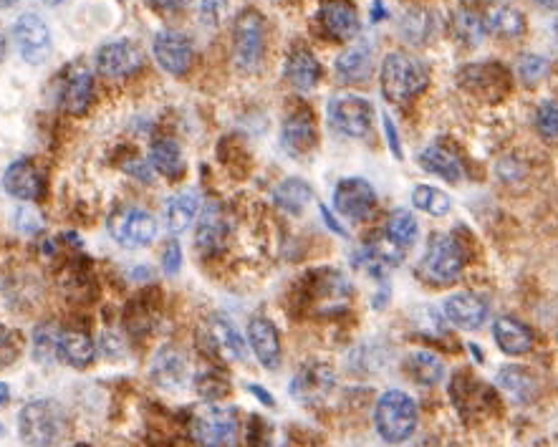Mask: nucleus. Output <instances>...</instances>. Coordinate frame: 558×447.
I'll list each match as a JSON object with an SVG mask.
<instances>
[{
  "label": "nucleus",
  "mask_w": 558,
  "mask_h": 447,
  "mask_svg": "<svg viewBox=\"0 0 558 447\" xmlns=\"http://www.w3.org/2000/svg\"><path fill=\"white\" fill-rule=\"evenodd\" d=\"M430 81L425 64L404 51H392L382 61V94L387 102L402 104L422 94Z\"/></svg>",
  "instance_id": "obj_1"
},
{
  "label": "nucleus",
  "mask_w": 558,
  "mask_h": 447,
  "mask_svg": "<svg viewBox=\"0 0 558 447\" xmlns=\"http://www.w3.org/2000/svg\"><path fill=\"white\" fill-rule=\"evenodd\" d=\"M374 425L382 440L404 442L410 440L417 427V405L402 389H389L374 407Z\"/></svg>",
  "instance_id": "obj_2"
},
{
  "label": "nucleus",
  "mask_w": 558,
  "mask_h": 447,
  "mask_svg": "<svg viewBox=\"0 0 558 447\" xmlns=\"http://www.w3.org/2000/svg\"><path fill=\"white\" fill-rule=\"evenodd\" d=\"M64 410L54 400H33L18 415V432L28 445H51L64 435Z\"/></svg>",
  "instance_id": "obj_3"
},
{
  "label": "nucleus",
  "mask_w": 558,
  "mask_h": 447,
  "mask_svg": "<svg viewBox=\"0 0 558 447\" xmlns=\"http://www.w3.org/2000/svg\"><path fill=\"white\" fill-rule=\"evenodd\" d=\"M465 253L463 245L447 233H435L427 243V251L422 256V276L437 286H447L463 273Z\"/></svg>",
  "instance_id": "obj_4"
},
{
  "label": "nucleus",
  "mask_w": 558,
  "mask_h": 447,
  "mask_svg": "<svg viewBox=\"0 0 558 447\" xmlns=\"http://www.w3.org/2000/svg\"><path fill=\"white\" fill-rule=\"evenodd\" d=\"M266 51V26L263 16L253 8L243 11L233 28V59L240 71H256Z\"/></svg>",
  "instance_id": "obj_5"
},
{
  "label": "nucleus",
  "mask_w": 558,
  "mask_h": 447,
  "mask_svg": "<svg viewBox=\"0 0 558 447\" xmlns=\"http://www.w3.org/2000/svg\"><path fill=\"white\" fill-rule=\"evenodd\" d=\"M329 122L344 137H367L372 132L374 107L357 94H339L329 102Z\"/></svg>",
  "instance_id": "obj_6"
},
{
  "label": "nucleus",
  "mask_w": 558,
  "mask_h": 447,
  "mask_svg": "<svg viewBox=\"0 0 558 447\" xmlns=\"http://www.w3.org/2000/svg\"><path fill=\"white\" fill-rule=\"evenodd\" d=\"M202 352H208L213 359L225 362H245L248 359V344L235 329V324L225 316H213L200 331Z\"/></svg>",
  "instance_id": "obj_7"
},
{
  "label": "nucleus",
  "mask_w": 558,
  "mask_h": 447,
  "mask_svg": "<svg viewBox=\"0 0 558 447\" xmlns=\"http://www.w3.org/2000/svg\"><path fill=\"white\" fill-rule=\"evenodd\" d=\"M334 208L346 220L359 223V220H367L377 208V192L362 177H344L334 190Z\"/></svg>",
  "instance_id": "obj_8"
},
{
  "label": "nucleus",
  "mask_w": 558,
  "mask_h": 447,
  "mask_svg": "<svg viewBox=\"0 0 558 447\" xmlns=\"http://www.w3.org/2000/svg\"><path fill=\"white\" fill-rule=\"evenodd\" d=\"M13 38H16L18 54L28 64L38 66L51 56V31L36 13H23L18 18L16 26H13Z\"/></svg>",
  "instance_id": "obj_9"
},
{
  "label": "nucleus",
  "mask_w": 558,
  "mask_h": 447,
  "mask_svg": "<svg viewBox=\"0 0 558 447\" xmlns=\"http://www.w3.org/2000/svg\"><path fill=\"white\" fill-rule=\"evenodd\" d=\"M109 230L127 248H144L157 238V220L142 208H124L114 215Z\"/></svg>",
  "instance_id": "obj_10"
},
{
  "label": "nucleus",
  "mask_w": 558,
  "mask_h": 447,
  "mask_svg": "<svg viewBox=\"0 0 558 447\" xmlns=\"http://www.w3.org/2000/svg\"><path fill=\"white\" fill-rule=\"evenodd\" d=\"M238 432V420L235 412L230 407H205L202 412H197L192 420V437L202 445H225V442L235 440Z\"/></svg>",
  "instance_id": "obj_11"
},
{
  "label": "nucleus",
  "mask_w": 558,
  "mask_h": 447,
  "mask_svg": "<svg viewBox=\"0 0 558 447\" xmlns=\"http://www.w3.org/2000/svg\"><path fill=\"white\" fill-rule=\"evenodd\" d=\"M334 384L336 377L329 364L309 362L303 364L296 372V377L291 379V394L298 402H303V405H319L321 400L329 397Z\"/></svg>",
  "instance_id": "obj_12"
},
{
  "label": "nucleus",
  "mask_w": 558,
  "mask_h": 447,
  "mask_svg": "<svg viewBox=\"0 0 558 447\" xmlns=\"http://www.w3.org/2000/svg\"><path fill=\"white\" fill-rule=\"evenodd\" d=\"M152 51H155V59L167 74L182 76L190 71L192 59H195V48L192 41L180 31H162L155 36L152 43Z\"/></svg>",
  "instance_id": "obj_13"
},
{
  "label": "nucleus",
  "mask_w": 558,
  "mask_h": 447,
  "mask_svg": "<svg viewBox=\"0 0 558 447\" xmlns=\"http://www.w3.org/2000/svg\"><path fill=\"white\" fill-rule=\"evenodd\" d=\"M144 56L132 41H112L96 51V66L109 79H122V76H132L134 71L142 66Z\"/></svg>",
  "instance_id": "obj_14"
},
{
  "label": "nucleus",
  "mask_w": 558,
  "mask_h": 447,
  "mask_svg": "<svg viewBox=\"0 0 558 447\" xmlns=\"http://www.w3.org/2000/svg\"><path fill=\"white\" fill-rule=\"evenodd\" d=\"M316 139H319V132H316V119L314 114H311V109L306 107L293 109L281 129L283 149L296 157L309 155L311 149L316 147Z\"/></svg>",
  "instance_id": "obj_15"
},
{
  "label": "nucleus",
  "mask_w": 558,
  "mask_h": 447,
  "mask_svg": "<svg viewBox=\"0 0 558 447\" xmlns=\"http://www.w3.org/2000/svg\"><path fill=\"white\" fill-rule=\"evenodd\" d=\"M442 311H445V319L450 321L452 326H458V329L463 331L480 329L490 314L488 301L473 291L452 293V296L445 301V309Z\"/></svg>",
  "instance_id": "obj_16"
},
{
  "label": "nucleus",
  "mask_w": 558,
  "mask_h": 447,
  "mask_svg": "<svg viewBox=\"0 0 558 447\" xmlns=\"http://www.w3.org/2000/svg\"><path fill=\"white\" fill-rule=\"evenodd\" d=\"M319 18L334 41H351L359 33V13L351 0H321Z\"/></svg>",
  "instance_id": "obj_17"
},
{
  "label": "nucleus",
  "mask_w": 558,
  "mask_h": 447,
  "mask_svg": "<svg viewBox=\"0 0 558 447\" xmlns=\"http://www.w3.org/2000/svg\"><path fill=\"white\" fill-rule=\"evenodd\" d=\"M248 344L266 369L281 367V336L271 319L256 316L248 324Z\"/></svg>",
  "instance_id": "obj_18"
},
{
  "label": "nucleus",
  "mask_w": 558,
  "mask_h": 447,
  "mask_svg": "<svg viewBox=\"0 0 558 447\" xmlns=\"http://www.w3.org/2000/svg\"><path fill=\"white\" fill-rule=\"evenodd\" d=\"M3 187L16 200L33 203L43 195V172L31 160H16L3 175Z\"/></svg>",
  "instance_id": "obj_19"
},
{
  "label": "nucleus",
  "mask_w": 558,
  "mask_h": 447,
  "mask_svg": "<svg viewBox=\"0 0 558 447\" xmlns=\"http://www.w3.org/2000/svg\"><path fill=\"white\" fill-rule=\"evenodd\" d=\"M483 21L488 33L500 38H518L526 33V16L518 6L508 0H493L483 11Z\"/></svg>",
  "instance_id": "obj_20"
},
{
  "label": "nucleus",
  "mask_w": 558,
  "mask_h": 447,
  "mask_svg": "<svg viewBox=\"0 0 558 447\" xmlns=\"http://www.w3.org/2000/svg\"><path fill=\"white\" fill-rule=\"evenodd\" d=\"M372 46L369 43H351L336 59L334 71L341 84H364L372 76Z\"/></svg>",
  "instance_id": "obj_21"
},
{
  "label": "nucleus",
  "mask_w": 558,
  "mask_h": 447,
  "mask_svg": "<svg viewBox=\"0 0 558 447\" xmlns=\"http://www.w3.org/2000/svg\"><path fill=\"white\" fill-rule=\"evenodd\" d=\"M493 336L495 344L500 346V352L511 354V357L528 354L533 349V344H536L533 331L523 321L513 319V316H500L493 324Z\"/></svg>",
  "instance_id": "obj_22"
},
{
  "label": "nucleus",
  "mask_w": 558,
  "mask_h": 447,
  "mask_svg": "<svg viewBox=\"0 0 558 447\" xmlns=\"http://www.w3.org/2000/svg\"><path fill=\"white\" fill-rule=\"evenodd\" d=\"M91 96H94L91 71L84 66H74L61 86V109L69 114H84L91 104Z\"/></svg>",
  "instance_id": "obj_23"
},
{
  "label": "nucleus",
  "mask_w": 558,
  "mask_h": 447,
  "mask_svg": "<svg viewBox=\"0 0 558 447\" xmlns=\"http://www.w3.org/2000/svg\"><path fill=\"white\" fill-rule=\"evenodd\" d=\"M56 357L64 364H69V367L84 369L94 362L96 346L91 341V336L84 334V331H61L56 336Z\"/></svg>",
  "instance_id": "obj_24"
},
{
  "label": "nucleus",
  "mask_w": 558,
  "mask_h": 447,
  "mask_svg": "<svg viewBox=\"0 0 558 447\" xmlns=\"http://www.w3.org/2000/svg\"><path fill=\"white\" fill-rule=\"evenodd\" d=\"M187 377V357L182 349H177L175 344L162 346L157 352L155 362H152V379H155L160 387L175 389L185 382Z\"/></svg>",
  "instance_id": "obj_25"
},
{
  "label": "nucleus",
  "mask_w": 558,
  "mask_h": 447,
  "mask_svg": "<svg viewBox=\"0 0 558 447\" xmlns=\"http://www.w3.org/2000/svg\"><path fill=\"white\" fill-rule=\"evenodd\" d=\"M420 167L430 172V175H437L445 182H452V185H458V182L463 180V162H460L458 155H455L450 147H445V144H430L427 149H422Z\"/></svg>",
  "instance_id": "obj_26"
},
{
  "label": "nucleus",
  "mask_w": 558,
  "mask_h": 447,
  "mask_svg": "<svg viewBox=\"0 0 558 447\" xmlns=\"http://www.w3.org/2000/svg\"><path fill=\"white\" fill-rule=\"evenodd\" d=\"M228 238V220H225L223 210L218 205H208L205 213H202L200 225H197L195 243L200 248V253L210 256V253L220 251Z\"/></svg>",
  "instance_id": "obj_27"
},
{
  "label": "nucleus",
  "mask_w": 558,
  "mask_h": 447,
  "mask_svg": "<svg viewBox=\"0 0 558 447\" xmlns=\"http://www.w3.org/2000/svg\"><path fill=\"white\" fill-rule=\"evenodd\" d=\"M286 79L293 89L311 91L321 79V66L309 48H293L286 61Z\"/></svg>",
  "instance_id": "obj_28"
},
{
  "label": "nucleus",
  "mask_w": 558,
  "mask_h": 447,
  "mask_svg": "<svg viewBox=\"0 0 558 447\" xmlns=\"http://www.w3.org/2000/svg\"><path fill=\"white\" fill-rule=\"evenodd\" d=\"M460 84L465 86V89H470L473 94L478 96H485L488 94V86L490 91H493V96L503 94L505 89H508V76H505V71L500 69V66H493V64H483V66H468V69L460 74ZM488 99V96H485Z\"/></svg>",
  "instance_id": "obj_29"
},
{
  "label": "nucleus",
  "mask_w": 558,
  "mask_h": 447,
  "mask_svg": "<svg viewBox=\"0 0 558 447\" xmlns=\"http://www.w3.org/2000/svg\"><path fill=\"white\" fill-rule=\"evenodd\" d=\"M149 165L155 167L160 175H165L167 180H180L185 175V160H182L180 144L170 137L157 139L152 144V152H149Z\"/></svg>",
  "instance_id": "obj_30"
},
{
  "label": "nucleus",
  "mask_w": 558,
  "mask_h": 447,
  "mask_svg": "<svg viewBox=\"0 0 558 447\" xmlns=\"http://www.w3.org/2000/svg\"><path fill=\"white\" fill-rule=\"evenodd\" d=\"M197 210H200V197L197 192L185 190L180 195L170 197V203L165 205V223L172 233H185L192 225V220L197 218Z\"/></svg>",
  "instance_id": "obj_31"
},
{
  "label": "nucleus",
  "mask_w": 558,
  "mask_h": 447,
  "mask_svg": "<svg viewBox=\"0 0 558 447\" xmlns=\"http://www.w3.org/2000/svg\"><path fill=\"white\" fill-rule=\"evenodd\" d=\"M357 261L359 266H362L367 273H372V276H384V273L392 271L394 266H399L402 253H399V248L392 243V240H389L387 245L369 243L364 245Z\"/></svg>",
  "instance_id": "obj_32"
},
{
  "label": "nucleus",
  "mask_w": 558,
  "mask_h": 447,
  "mask_svg": "<svg viewBox=\"0 0 558 447\" xmlns=\"http://www.w3.org/2000/svg\"><path fill=\"white\" fill-rule=\"evenodd\" d=\"M311 200H314V190L303 180H298V177H288V180H283L273 190V203L291 215L303 213V210L309 208Z\"/></svg>",
  "instance_id": "obj_33"
},
{
  "label": "nucleus",
  "mask_w": 558,
  "mask_h": 447,
  "mask_svg": "<svg viewBox=\"0 0 558 447\" xmlns=\"http://www.w3.org/2000/svg\"><path fill=\"white\" fill-rule=\"evenodd\" d=\"M404 372L410 374V379H415L417 384L432 387V384H440L445 377V364L432 352H412L404 359Z\"/></svg>",
  "instance_id": "obj_34"
},
{
  "label": "nucleus",
  "mask_w": 558,
  "mask_h": 447,
  "mask_svg": "<svg viewBox=\"0 0 558 447\" xmlns=\"http://www.w3.org/2000/svg\"><path fill=\"white\" fill-rule=\"evenodd\" d=\"M384 233H387V240H392L397 248H410L417 240V235H420V225H417V218L410 210L399 208L387 218Z\"/></svg>",
  "instance_id": "obj_35"
},
{
  "label": "nucleus",
  "mask_w": 558,
  "mask_h": 447,
  "mask_svg": "<svg viewBox=\"0 0 558 447\" xmlns=\"http://www.w3.org/2000/svg\"><path fill=\"white\" fill-rule=\"evenodd\" d=\"M452 26H455V36H458L460 41L468 43V46H480L485 33H488V28H485V21H483V13L475 11V8L470 6H460L458 11H455V21H452Z\"/></svg>",
  "instance_id": "obj_36"
},
{
  "label": "nucleus",
  "mask_w": 558,
  "mask_h": 447,
  "mask_svg": "<svg viewBox=\"0 0 558 447\" xmlns=\"http://www.w3.org/2000/svg\"><path fill=\"white\" fill-rule=\"evenodd\" d=\"M498 384L511 394L513 400L528 402L536 392V379L523 367H503L498 372Z\"/></svg>",
  "instance_id": "obj_37"
},
{
  "label": "nucleus",
  "mask_w": 558,
  "mask_h": 447,
  "mask_svg": "<svg viewBox=\"0 0 558 447\" xmlns=\"http://www.w3.org/2000/svg\"><path fill=\"white\" fill-rule=\"evenodd\" d=\"M412 205H415L417 210H422V213L442 218V215L450 213L452 200L445 190H437V187L430 185H417L415 190H412Z\"/></svg>",
  "instance_id": "obj_38"
},
{
  "label": "nucleus",
  "mask_w": 558,
  "mask_h": 447,
  "mask_svg": "<svg viewBox=\"0 0 558 447\" xmlns=\"http://www.w3.org/2000/svg\"><path fill=\"white\" fill-rule=\"evenodd\" d=\"M432 31V16L422 8H410V11L404 13L402 21H399V33H402L404 41L410 43H425L430 38Z\"/></svg>",
  "instance_id": "obj_39"
},
{
  "label": "nucleus",
  "mask_w": 558,
  "mask_h": 447,
  "mask_svg": "<svg viewBox=\"0 0 558 447\" xmlns=\"http://www.w3.org/2000/svg\"><path fill=\"white\" fill-rule=\"evenodd\" d=\"M197 392H200L208 402L223 400L225 394H228V379H225L220 372H215V369L197 374Z\"/></svg>",
  "instance_id": "obj_40"
},
{
  "label": "nucleus",
  "mask_w": 558,
  "mask_h": 447,
  "mask_svg": "<svg viewBox=\"0 0 558 447\" xmlns=\"http://www.w3.org/2000/svg\"><path fill=\"white\" fill-rule=\"evenodd\" d=\"M21 349H23L21 334L0 324V369L11 367V364L21 357Z\"/></svg>",
  "instance_id": "obj_41"
},
{
  "label": "nucleus",
  "mask_w": 558,
  "mask_h": 447,
  "mask_svg": "<svg viewBox=\"0 0 558 447\" xmlns=\"http://www.w3.org/2000/svg\"><path fill=\"white\" fill-rule=\"evenodd\" d=\"M536 129L543 139H558V102H543L536 109Z\"/></svg>",
  "instance_id": "obj_42"
},
{
  "label": "nucleus",
  "mask_w": 558,
  "mask_h": 447,
  "mask_svg": "<svg viewBox=\"0 0 558 447\" xmlns=\"http://www.w3.org/2000/svg\"><path fill=\"white\" fill-rule=\"evenodd\" d=\"M548 74V61L538 54H523L518 59V76L526 84H538Z\"/></svg>",
  "instance_id": "obj_43"
},
{
  "label": "nucleus",
  "mask_w": 558,
  "mask_h": 447,
  "mask_svg": "<svg viewBox=\"0 0 558 447\" xmlns=\"http://www.w3.org/2000/svg\"><path fill=\"white\" fill-rule=\"evenodd\" d=\"M54 349V329L51 326H38L36 336H33V357H36V362H48V359L54 357Z\"/></svg>",
  "instance_id": "obj_44"
},
{
  "label": "nucleus",
  "mask_w": 558,
  "mask_h": 447,
  "mask_svg": "<svg viewBox=\"0 0 558 447\" xmlns=\"http://www.w3.org/2000/svg\"><path fill=\"white\" fill-rule=\"evenodd\" d=\"M180 266H182V248L177 240H170V243L165 245V251H162V268H165V273L175 276V273L180 271Z\"/></svg>",
  "instance_id": "obj_45"
},
{
  "label": "nucleus",
  "mask_w": 558,
  "mask_h": 447,
  "mask_svg": "<svg viewBox=\"0 0 558 447\" xmlns=\"http://www.w3.org/2000/svg\"><path fill=\"white\" fill-rule=\"evenodd\" d=\"M225 8H228V3H225V0H202V3H200L202 23L215 26V23L220 21V16H223Z\"/></svg>",
  "instance_id": "obj_46"
},
{
  "label": "nucleus",
  "mask_w": 558,
  "mask_h": 447,
  "mask_svg": "<svg viewBox=\"0 0 558 447\" xmlns=\"http://www.w3.org/2000/svg\"><path fill=\"white\" fill-rule=\"evenodd\" d=\"M382 122H384V134H387V142H389V149H392V155L397 157V160H402V144H399V134H397V129H394V122L387 117V114L382 117Z\"/></svg>",
  "instance_id": "obj_47"
},
{
  "label": "nucleus",
  "mask_w": 558,
  "mask_h": 447,
  "mask_svg": "<svg viewBox=\"0 0 558 447\" xmlns=\"http://www.w3.org/2000/svg\"><path fill=\"white\" fill-rule=\"evenodd\" d=\"M149 3L160 11H180V8L190 6L192 0H149Z\"/></svg>",
  "instance_id": "obj_48"
},
{
  "label": "nucleus",
  "mask_w": 558,
  "mask_h": 447,
  "mask_svg": "<svg viewBox=\"0 0 558 447\" xmlns=\"http://www.w3.org/2000/svg\"><path fill=\"white\" fill-rule=\"evenodd\" d=\"M321 215H324V220H326V225H329L331 230H334V233H339V235H346V230L341 228L339 223H336L334 218H331V213H329V208H324V205H321Z\"/></svg>",
  "instance_id": "obj_49"
},
{
  "label": "nucleus",
  "mask_w": 558,
  "mask_h": 447,
  "mask_svg": "<svg viewBox=\"0 0 558 447\" xmlns=\"http://www.w3.org/2000/svg\"><path fill=\"white\" fill-rule=\"evenodd\" d=\"M250 392L256 394L258 400H263V402H266V405H268V407H273V405H276V402H273V397H271V394H268V392H263V389H261V387H256V384H250Z\"/></svg>",
  "instance_id": "obj_50"
},
{
  "label": "nucleus",
  "mask_w": 558,
  "mask_h": 447,
  "mask_svg": "<svg viewBox=\"0 0 558 447\" xmlns=\"http://www.w3.org/2000/svg\"><path fill=\"white\" fill-rule=\"evenodd\" d=\"M8 400H11V389H8L6 382H0V407L6 405Z\"/></svg>",
  "instance_id": "obj_51"
},
{
  "label": "nucleus",
  "mask_w": 558,
  "mask_h": 447,
  "mask_svg": "<svg viewBox=\"0 0 558 447\" xmlns=\"http://www.w3.org/2000/svg\"><path fill=\"white\" fill-rule=\"evenodd\" d=\"M382 16H387V11H384L382 3H379V0H377V3H374V6H372V18H374V21H379V18H382Z\"/></svg>",
  "instance_id": "obj_52"
},
{
  "label": "nucleus",
  "mask_w": 558,
  "mask_h": 447,
  "mask_svg": "<svg viewBox=\"0 0 558 447\" xmlns=\"http://www.w3.org/2000/svg\"><path fill=\"white\" fill-rule=\"evenodd\" d=\"M538 6L548 8V11H558V0H536Z\"/></svg>",
  "instance_id": "obj_53"
},
{
  "label": "nucleus",
  "mask_w": 558,
  "mask_h": 447,
  "mask_svg": "<svg viewBox=\"0 0 558 447\" xmlns=\"http://www.w3.org/2000/svg\"><path fill=\"white\" fill-rule=\"evenodd\" d=\"M18 0H0V11H8V8L16 6Z\"/></svg>",
  "instance_id": "obj_54"
},
{
  "label": "nucleus",
  "mask_w": 558,
  "mask_h": 447,
  "mask_svg": "<svg viewBox=\"0 0 558 447\" xmlns=\"http://www.w3.org/2000/svg\"><path fill=\"white\" fill-rule=\"evenodd\" d=\"M3 56H6V38L0 33V61H3Z\"/></svg>",
  "instance_id": "obj_55"
},
{
  "label": "nucleus",
  "mask_w": 558,
  "mask_h": 447,
  "mask_svg": "<svg viewBox=\"0 0 558 447\" xmlns=\"http://www.w3.org/2000/svg\"><path fill=\"white\" fill-rule=\"evenodd\" d=\"M46 6H59V3H64V0H43Z\"/></svg>",
  "instance_id": "obj_56"
},
{
  "label": "nucleus",
  "mask_w": 558,
  "mask_h": 447,
  "mask_svg": "<svg viewBox=\"0 0 558 447\" xmlns=\"http://www.w3.org/2000/svg\"><path fill=\"white\" fill-rule=\"evenodd\" d=\"M553 28H556V33H558V23H556V26H553Z\"/></svg>",
  "instance_id": "obj_57"
},
{
  "label": "nucleus",
  "mask_w": 558,
  "mask_h": 447,
  "mask_svg": "<svg viewBox=\"0 0 558 447\" xmlns=\"http://www.w3.org/2000/svg\"><path fill=\"white\" fill-rule=\"evenodd\" d=\"M0 435H3V427H0Z\"/></svg>",
  "instance_id": "obj_58"
}]
</instances>
